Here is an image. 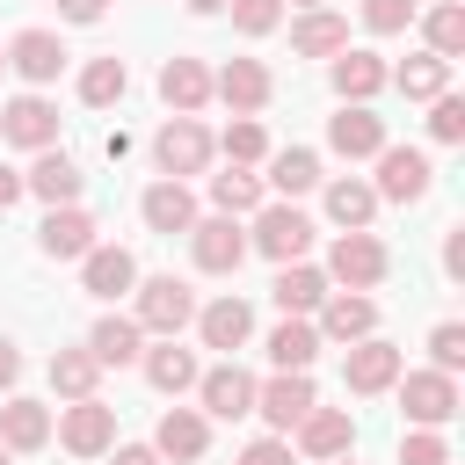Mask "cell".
I'll return each instance as SVG.
<instances>
[{"label": "cell", "mask_w": 465, "mask_h": 465, "mask_svg": "<svg viewBox=\"0 0 465 465\" xmlns=\"http://www.w3.org/2000/svg\"><path fill=\"white\" fill-rule=\"evenodd\" d=\"M145 334H160V341H174L189 320H196V291L182 283V276H145L138 283V312H131Z\"/></svg>", "instance_id": "6da1fadb"}, {"label": "cell", "mask_w": 465, "mask_h": 465, "mask_svg": "<svg viewBox=\"0 0 465 465\" xmlns=\"http://www.w3.org/2000/svg\"><path fill=\"white\" fill-rule=\"evenodd\" d=\"M211 153H218V138H211L196 116H167V124H160V138H153V160H160V174H167V182L203 174V167H211Z\"/></svg>", "instance_id": "7a4b0ae2"}, {"label": "cell", "mask_w": 465, "mask_h": 465, "mask_svg": "<svg viewBox=\"0 0 465 465\" xmlns=\"http://www.w3.org/2000/svg\"><path fill=\"white\" fill-rule=\"evenodd\" d=\"M385 269H392V254H385V240L378 232H341L334 247H327V283H349V291H371V283H385Z\"/></svg>", "instance_id": "3957f363"}, {"label": "cell", "mask_w": 465, "mask_h": 465, "mask_svg": "<svg viewBox=\"0 0 465 465\" xmlns=\"http://www.w3.org/2000/svg\"><path fill=\"white\" fill-rule=\"evenodd\" d=\"M51 436H58L73 458H102V450H116V407H102V400H73V407H58Z\"/></svg>", "instance_id": "277c9868"}, {"label": "cell", "mask_w": 465, "mask_h": 465, "mask_svg": "<svg viewBox=\"0 0 465 465\" xmlns=\"http://www.w3.org/2000/svg\"><path fill=\"white\" fill-rule=\"evenodd\" d=\"M247 247H262L276 269H283V262H305V247H312V218H305V211H291V203H262V218H254V232H247Z\"/></svg>", "instance_id": "5b68a950"}, {"label": "cell", "mask_w": 465, "mask_h": 465, "mask_svg": "<svg viewBox=\"0 0 465 465\" xmlns=\"http://www.w3.org/2000/svg\"><path fill=\"white\" fill-rule=\"evenodd\" d=\"M400 385V414L414 421V429H443L450 414H458V378H443V371H407V378H392Z\"/></svg>", "instance_id": "8992f818"}, {"label": "cell", "mask_w": 465, "mask_h": 465, "mask_svg": "<svg viewBox=\"0 0 465 465\" xmlns=\"http://www.w3.org/2000/svg\"><path fill=\"white\" fill-rule=\"evenodd\" d=\"M312 407H320V400H312V378H305V371H276L269 385H254V414H262L276 436H291Z\"/></svg>", "instance_id": "52a82bcc"}, {"label": "cell", "mask_w": 465, "mask_h": 465, "mask_svg": "<svg viewBox=\"0 0 465 465\" xmlns=\"http://www.w3.org/2000/svg\"><path fill=\"white\" fill-rule=\"evenodd\" d=\"M429 153H414V145H385L378 153V182H371V196H385V203H421L429 196Z\"/></svg>", "instance_id": "ba28073f"}, {"label": "cell", "mask_w": 465, "mask_h": 465, "mask_svg": "<svg viewBox=\"0 0 465 465\" xmlns=\"http://www.w3.org/2000/svg\"><path fill=\"white\" fill-rule=\"evenodd\" d=\"M189 254H196L203 276H232V269L247 262V232H240L232 218H196V225H189Z\"/></svg>", "instance_id": "9c48e42d"}, {"label": "cell", "mask_w": 465, "mask_h": 465, "mask_svg": "<svg viewBox=\"0 0 465 465\" xmlns=\"http://www.w3.org/2000/svg\"><path fill=\"white\" fill-rule=\"evenodd\" d=\"M0 138L22 145V153H44V145H58V109H51L44 94H15V102L0 109Z\"/></svg>", "instance_id": "30bf717a"}, {"label": "cell", "mask_w": 465, "mask_h": 465, "mask_svg": "<svg viewBox=\"0 0 465 465\" xmlns=\"http://www.w3.org/2000/svg\"><path fill=\"white\" fill-rule=\"evenodd\" d=\"M196 392H203V407H196V414H218V421H240V414H254V378H247L232 356H225L218 371H203V378H196Z\"/></svg>", "instance_id": "8fae6325"}, {"label": "cell", "mask_w": 465, "mask_h": 465, "mask_svg": "<svg viewBox=\"0 0 465 465\" xmlns=\"http://www.w3.org/2000/svg\"><path fill=\"white\" fill-rule=\"evenodd\" d=\"M80 182H87V174H80V160H73V153H58V145H44V153H36V167L22 174V189H29V196H44L51 211H58V203H80Z\"/></svg>", "instance_id": "7c38bea8"}, {"label": "cell", "mask_w": 465, "mask_h": 465, "mask_svg": "<svg viewBox=\"0 0 465 465\" xmlns=\"http://www.w3.org/2000/svg\"><path fill=\"white\" fill-rule=\"evenodd\" d=\"M392 378H400V349L392 341H378V334L371 341H349V356H341V385L349 392H385Z\"/></svg>", "instance_id": "4fadbf2b"}, {"label": "cell", "mask_w": 465, "mask_h": 465, "mask_svg": "<svg viewBox=\"0 0 465 465\" xmlns=\"http://www.w3.org/2000/svg\"><path fill=\"white\" fill-rule=\"evenodd\" d=\"M298 450L305 458H349L356 450V421H349V407H312L305 421H298Z\"/></svg>", "instance_id": "5bb4252c"}, {"label": "cell", "mask_w": 465, "mask_h": 465, "mask_svg": "<svg viewBox=\"0 0 465 465\" xmlns=\"http://www.w3.org/2000/svg\"><path fill=\"white\" fill-rule=\"evenodd\" d=\"M36 247H44L51 262H80V254L94 247V218H87L80 203H58V211L36 225Z\"/></svg>", "instance_id": "9a60e30c"}, {"label": "cell", "mask_w": 465, "mask_h": 465, "mask_svg": "<svg viewBox=\"0 0 465 465\" xmlns=\"http://www.w3.org/2000/svg\"><path fill=\"white\" fill-rule=\"evenodd\" d=\"M378 334V305L363 291H334L320 305V341H371Z\"/></svg>", "instance_id": "2e32d148"}, {"label": "cell", "mask_w": 465, "mask_h": 465, "mask_svg": "<svg viewBox=\"0 0 465 465\" xmlns=\"http://www.w3.org/2000/svg\"><path fill=\"white\" fill-rule=\"evenodd\" d=\"M153 450H160V458L196 465V458L211 450V421H203L196 407H167V414H160V429H153Z\"/></svg>", "instance_id": "e0dca14e"}, {"label": "cell", "mask_w": 465, "mask_h": 465, "mask_svg": "<svg viewBox=\"0 0 465 465\" xmlns=\"http://www.w3.org/2000/svg\"><path fill=\"white\" fill-rule=\"evenodd\" d=\"M7 65H15L29 87L58 80V65H65V44H58V29H22V36L7 44Z\"/></svg>", "instance_id": "ac0fdd59"}, {"label": "cell", "mask_w": 465, "mask_h": 465, "mask_svg": "<svg viewBox=\"0 0 465 465\" xmlns=\"http://www.w3.org/2000/svg\"><path fill=\"white\" fill-rule=\"evenodd\" d=\"M211 94H218L232 116H254V109L269 102V65H262V58H232V65L211 80Z\"/></svg>", "instance_id": "d6986e66"}, {"label": "cell", "mask_w": 465, "mask_h": 465, "mask_svg": "<svg viewBox=\"0 0 465 465\" xmlns=\"http://www.w3.org/2000/svg\"><path fill=\"white\" fill-rule=\"evenodd\" d=\"M80 283H87L94 298H124V291H138V262H131V247H87V254H80Z\"/></svg>", "instance_id": "ffe728a7"}, {"label": "cell", "mask_w": 465, "mask_h": 465, "mask_svg": "<svg viewBox=\"0 0 465 465\" xmlns=\"http://www.w3.org/2000/svg\"><path fill=\"white\" fill-rule=\"evenodd\" d=\"M269 298L283 305V320H305V312H320V305H327V276H320L312 262H283V269H276V283H269Z\"/></svg>", "instance_id": "44dd1931"}, {"label": "cell", "mask_w": 465, "mask_h": 465, "mask_svg": "<svg viewBox=\"0 0 465 465\" xmlns=\"http://www.w3.org/2000/svg\"><path fill=\"white\" fill-rule=\"evenodd\" d=\"M385 80H392V73H385L378 51H341V58H334V94H341L349 109H371V94H378Z\"/></svg>", "instance_id": "7402d4cb"}, {"label": "cell", "mask_w": 465, "mask_h": 465, "mask_svg": "<svg viewBox=\"0 0 465 465\" xmlns=\"http://www.w3.org/2000/svg\"><path fill=\"white\" fill-rule=\"evenodd\" d=\"M160 102H167L174 116H196V109L211 102V73H203V58H167V65H160Z\"/></svg>", "instance_id": "603a6c76"}, {"label": "cell", "mask_w": 465, "mask_h": 465, "mask_svg": "<svg viewBox=\"0 0 465 465\" xmlns=\"http://www.w3.org/2000/svg\"><path fill=\"white\" fill-rule=\"evenodd\" d=\"M327 145H334L341 160H378V153H385V124H378L371 109H349V102H341V116L327 124Z\"/></svg>", "instance_id": "cb8c5ba5"}, {"label": "cell", "mask_w": 465, "mask_h": 465, "mask_svg": "<svg viewBox=\"0 0 465 465\" xmlns=\"http://www.w3.org/2000/svg\"><path fill=\"white\" fill-rule=\"evenodd\" d=\"M196 334H203V349H240L247 334H254V312H247V298H211L203 312H196Z\"/></svg>", "instance_id": "d4e9b609"}, {"label": "cell", "mask_w": 465, "mask_h": 465, "mask_svg": "<svg viewBox=\"0 0 465 465\" xmlns=\"http://www.w3.org/2000/svg\"><path fill=\"white\" fill-rule=\"evenodd\" d=\"M291 51H298V58H341V51H349V22L327 15V7H305L298 29H291Z\"/></svg>", "instance_id": "484cf974"}, {"label": "cell", "mask_w": 465, "mask_h": 465, "mask_svg": "<svg viewBox=\"0 0 465 465\" xmlns=\"http://www.w3.org/2000/svg\"><path fill=\"white\" fill-rule=\"evenodd\" d=\"M51 443V407L44 400H7L0 407V450H44Z\"/></svg>", "instance_id": "4316f807"}, {"label": "cell", "mask_w": 465, "mask_h": 465, "mask_svg": "<svg viewBox=\"0 0 465 465\" xmlns=\"http://www.w3.org/2000/svg\"><path fill=\"white\" fill-rule=\"evenodd\" d=\"M138 211H145L153 232H189V225H196V196H189L182 182H153V189L138 196Z\"/></svg>", "instance_id": "83f0119b"}, {"label": "cell", "mask_w": 465, "mask_h": 465, "mask_svg": "<svg viewBox=\"0 0 465 465\" xmlns=\"http://www.w3.org/2000/svg\"><path fill=\"white\" fill-rule=\"evenodd\" d=\"M138 341H145V327H138V320L102 312V320H94V334H87V356H94V363H131V356H145Z\"/></svg>", "instance_id": "f1b7e54d"}, {"label": "cell", "mask_w": 465, "mask_h": 465, "mask_svg": "<svg viewBox=\"0 0 465 465\" xmlns=\"http://www.w3.org/2000/svg\"><path fill=\"white\" fill-rule=\"evenodd\" d=\"M312 356H320V327H312V320L269 327V363H276V371H312Z\"/></svg>", "instance_id": "f546056e"}, {"label": "cell", "mask_w": 465, "mask_h": 465, "mask_svg": "<svg viewBox=\"0 0 465 465\" xmlns=\"http://www.w3.org/2000/svg\"><path fill=\"white\" fill-rule=\"evenodd\" d=\"M371 211H378V196H371V182H356V174H341V182H327V218H334L341 232H363V225H371Z\"/></svg>", "instance_id": "4dcf8cb0"}, {"label": "cell", "mask_w": 465, "mask_h": 465, "mask_svg": "<svg viewBox=\"0 0 465 465\" xmlns=\"http://www.w3.org/2000/svg\"><path fill=\"white\" fill-rule=\"evenodd\" d=\"M94 385H102V363L87 349H58L51 356V392L58 400H94Z\"/></svg>", "instance_id": "1f68e13d"}, {"label": "cell", "mask_w": 465, "mask_h": 465, "mask_svg": "<svg viewBox=\"0 0 465 465\" xmlns=\"http://www.w3.org/2000/svg\"><path fill=\"white\" fill-rule=\"evenodd\" d=\"M392 80H400V94H407V102H436V94H450V65H443L436 51H414Z\"/></svg>", "instance_id": "d6a6232c"}, {"label": "cell", "mask_w": 465, "mask_h": 465, "mask_svg": "<svg viewBox=\"0 0 465 465\" xmlns=\"http://www.w3.org/2000/svg\"><path fill=\"white\" fill-rule=\"evenodd\" d=\"M312 182H320V153H312V145H283V153H269V189L305 196Z\"/></svg>", "instance_id": "836d02e7"}, {"label": "cell", "mask_w": 465, "mask_h": 465, "mask_svg": "<svg viewBox=\"0 0 465 465\" xmlns=\"http://www.w3.org/2000/svg\"><path fill=\"white\" fill-rule=\"evenodd\" d=\"M211 203H218V218L262 211V174H247V167H225V174H211Z\"/></svg>", "instance_id": "e575fe53"}, {"label": "cell", "mask_w": 465, "mask_h": 465, "mask_svg": "<svg viewBox=\"0 0 465 465\" xmlns=\"http://www.w3.org/2000/svg\"><path fill=\"white\" fill-rule=\"evenodd\" d=\"M145 378L160 385V392H189L203 371H196V356L189 349H174V341H160V349H145Z\"/></svg>", "instance_id": "d590c367"}, {"label": "cell", "mask_w": 465, "mask_h": 465, "mask_svg": "<svg viewBox=\"0 0 465 465\" xmlns=\"http://www.w3.org/2000/svg\"><path fill=\"white\" fill-rule=\"evenodd\" d=\"M124 87H131L124 58H87V73H80V102H87V109H109V102H124Z\"/></svg>", "instance_id": "8d00e7d4"}, {"label": "cell", "mask_w": 465, "mask_h": 465, "mask_svg": "<svg viewBox=\"0 0 465 465\" xmlns=\"http://www.w3.org/2000/svg\"><path fill=\"white\" fill-rule=\"evenodd\" d=\"M421 29H429V51H436L443 65H450V58L465 51V7H458V0H443V7H429V15H421Z\"/></svg>", "instance_id": "74e56055"}, {"label": "cell", "mask_w": 465, "mask_h": 465, "mask_svg": "<svg viewBox=\"0 0 465 465\" xmlns=\"http://www.w3.org/2000/svg\"><path fill=\"white\" fill-rule=\"evenodd\" d=\"M218 153H225L232 167H254V160H269V138H262V124H254V116H240V124H225Z\"/></svg>", "instance_id": "f35d334b"}, {"label": "cell", "mask_w": 465, "mask_h": 465, "mask_svg": "<svg viewBox=\"0 0 465 465\" xmlns=\"http://www.w3.org/2000/svg\"><path fill=\"white\" fill-rule=\"evenodd\" d=\"M225 7H232V29L240 36H269L283 22V0H225Z\"/></svg>", "instance_id": "ab89813d"}, {"label": "cell", "mask_w": 465, "mask_h": 465, "mask_svg": "<svg viewBox=\"0 0 465 465\" xmlns=\"http://www.w3.org/2000/svg\"><path fill=\"white\" fill-rule=\"evenodd\" d=\"M429 131H436V145H458L465 138V102L458 94H436L429 102Z\"/></svg>", "instance_id": "60d3db41"}, {"label": "cell", "mask_w": 465, "mask_h": 465, "mask_svg": "<svg viewBox=\"0 0 465 465\" xmlns=\"http://www.w3.org/2000/svg\"><path fill=\"white\" fill-rule=\"evenodd\" d=\"M429 356H436V371H443V378H458V363H465V327H458V320H443V327L429 334Z\"/></svg>", "instance_id": "b9f144b4"}, {"label": "cell", "mask_w": 465, "mask_h": 465, "mask_svg": "<svg viewBox=\"0 0 465 465\" xmlns=\"http://www.w3.org/2000/svg\"><path fill=\"white\" fill-rule=\"evenodd\" d=\"M363 22H371L378 36H400V29L414 22V0H363Z\"/></svg>", "instance_id": "7bdbcfd3"}, {"label": "cell", "mask_w": 465, "mask_h": 465, "mask_svg": "<svg viewBox=\"0 0 465 465\" xmlns=\"http://www.w3.org/2000/svg\"><path fill=\"white\" fill-rule=\"evenodd\" d=\"M400 465H450V443H443L436 429H414V436L400 443Z\"/></svg>", "instance_id": "ee69618b"}, {"label": "cell", "mask_w": 465, "mask_h": 465, "mask_svg": "<svg viewBox=\"0 0 465 465\" xmlns=\"http://www.w3.org/2000/svg\"><path fill=\"white\" fill-rule=\"evenodd\" d=\"M240 465H291V443H283V436H254V443L240 450Z\"/></svg>", "instance_id": "f6af8a7d"}, {"label": "cell", "mask_w": 465, "mask_h": 465, "mask_svg": "<svg viewBox=\"0 0 465 465\" xmlns=\"http://www.w3.org/2000/svg\"><path fill=\"white\" fill-rule=\"evenodd\" d=\"M58 15H65V22H102L109 0H58Z\"/></svg>", "instance_id": "bcb514c9"}, {"label": "cell", "mask_w": 465, "mask_h": 465, "mask_svg": "<svg viewBox=\"0 0 465 465\" xmlns=\"http://www.w3.org/2000/svg\"><path fill=\"white\" fill-rule=\"evenodd\" d=\"M443 269L465 276V225H450V240H443Z\"/></svg>", "instance_id": "7dc6e473"}, {"label": "cell", "mask_w": 465, "mask_h": 465, "mask_svg": "<svg viewBox=\"0 0 465 465\" xmlns=\"http://www.w3.org/2000/svg\"><path fill=\"white\" fill-rule=\"evenodd\" d=\"M15 378H22V349H15V341H7V334H0V392H7V385H15Z\"/></svg>", "instance_id": "c3c4849f"}, {"label": "cell", "mask_w": 465, "mask_h": 465, "mask_svg": "<svg viewBox=\"0 0 465 465\" xmlns=\"http://www.w3.org/2000/svg\"><path fill=\"white\" fill-rule=\"evenodd\" d=\"M22 196H29V189H22V174H15V167H0V211H15Z\"/></svg>", "instance_id": "681fc988"}, {"label": "cell", "mask_w": 465, "mask_h": 465, "mask_svg": "<svg viewBox=\"0 0 465 465\" xmlns=\"http://www.w3.org/2000/svg\"><path fill=\"white\" fill-rule=\"evenodd\" d=\"M116 465H167V458H160L153 443H124V450H116Z\"/></svg>", "instance_id": "f907efd6"}, {"label": "cell", "mask_w": 465, "mask_h": 465, "mask_svg": "<svg viewBox=\"0 0 465 465\" xmlns=\"http://www.w3.org/2000/svg\"><path fill=\"white\" fill-rule=\"evenodd\" d=\"M218 7H225V0H189V15H218Z\"/></svg>", "instance_id": "816d5d0a"}, {"label": "cell", "mask_w": 465, "mask_h": 465, "mask_svg": "<svg viewBox=\"0 0 465 465\" xmlns=\"http://www.w3.org/2000/svg\"><path fill=\"white\" fill-rule=\"evenodd\" d=\"M291 7H327V0H291Z\"/></svg>", "instance_id": "f5cc1de1"}, {"label": "cell", "mask_w": 465, "mask_h": 465, "mask_svg": "<svg viewBox=\"0 0 465 465\" xmlns=\"http://www.w3.org/2000/svg\"><path fill=\"white\" fill-rule=\"evenodd\" d=\"M327 465H349V458H327Z\"/></svg>", "instance_id": "db71d44e"}, {"label": "cell", "mask_w": 465, "mask_h": 465, "mask_svg": "<svg viewBox=\"0 0 465 465\" xmlns=\"http://www.w3.org/2000/svg\"><path fill=\"white\" fill-rule=\"evenodd\" d=\"M0 65H7V44H0Z\"/></svg>", "instance_id": "11a10c76"}, {"label": "cell", "mask_w": 465, "mask_h": 465, "mask_svg": "<svg viewBox=\"0 0 465 465\" xmlns=\"http://www.w3.org/2000/svg\"><path fill=\"white\" fill-rule=\"evenodd\" d=\"M0 465H7V450H0Z\"/></svg>", "instance_id": "9f6ffc18"}]
</instances>
